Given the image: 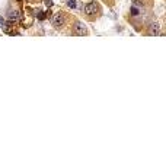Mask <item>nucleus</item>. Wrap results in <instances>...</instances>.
I'll use <instances>...</instances> for the list:
<instances>
[{
  "label": "nucleus",
  "mask_w": 166,
  "mask_h": 146,
  "mask_svg": "<svg viewBox=\"0 0 166 146\" xmlns=\"http://www.w3.org/2000/svg\"><path fill=\"white\" fill-rule=\"evenodd\" d=\"M83 13L86 15L89 19H95L96 16H99L101 13V6L96 2H89L83 6Z\"/></svg>",
  "instance_id": "f257e3e1"
},
{
  "label": "nucleus",
  "mask_w": 166,
  "mask_h": 146,
  "mask_svg": "<svg viewBox=\"0 0 166 146\" xmlns=\"http://www.w3.org/2000/svg\"><path fill=\"white\" fill-rule=\"evenodd\" d=\"M73 34L77 36H85L87 35V28L83 22H74L73 25Z\"/></svg>",
  "instance_id": "7ed1b4c3"
},
{
  "label": "nucleus",
  "mask_w": 166,
  "mask_h": 146,
  "mask_svg": "<svg viewBox=\"0 0 166 146\" xmlns=\"http://www.w3.org/2000/svg\"><path fill=\"white\" fill-rule=\"evenodd\" d=\"M44 2H45V5H47L48 7L53 6V2H51V0H44Z\"/></svg>",
  "instance_id": "1a4fd4ad"
},
{
  "label": "nucleus",
  "mask_w": 166,
  "mask_h": 146,
  "mask_svg": "<svg viewBox=\"0 0 166 146\" xmlns=\"http://www.w3.org/2000/svg\"><path fill=\"white\" fill-rule=\"evenodd\" d=\"M36 16H38V19H39V21H42V19H45V18H47V16H45V13H44V12H41V10H38V12H36Z\"/></svg>",
  "instance_id": "0eeeda50"
},
{
  "label": "nucleus",
  "mask_w": 166,
  "mask_h": 146,
  "mask_svg": "<svg viewBox=\"0 0 166 146\" xmlns=\"http://www.w3.org/2000/svg\"><path fill=\"white\" fill-rule=\"evenodd\" d=\"M5 18H3V16H0V28H2V26H3V25H5Z\"/></svg>",
  "instance_id": "6e6552de"
},
{
  "label": "nucleus",
  "mask_w": 166,
  "mask_h": 146,
  "mask_svg": "<svg viewBox=\"0 0 166 146\" xmlns=\"http://www.w3.org/2000/svg\"><path fill=\"white\" fill-rule=\"evenodd\" d=\"M9 19H10V22H18L22 19V15L19 10H10L9 12Z\"/></svg>",
  "instance_id": "39448f33"
},
{
  "label": "nucleus",
  "mask_w": 166,
  "mask_h": 146,
  "mask_svg": "<svg viewBox=\"0 0 166 146\" xmlns=\"http://www.w3.org/2000/svg\"><path fill=\"white\" fill-rule=\"evenodd\" d=\"M149 35L152 36H156L160 34V25L158 23V22H153V23H150V26H149V32H147Z\"/></svg>",
  "instance_id": "20e7f679"
},
{
  "label": "nucleus",
  "mask_w": 166,
  "mask_h": 146,
  "mask_svg": "<svg viewBox=\"0 0 166 146\" xmlns=\"http://www.w3.org/2000/svg\"><path fill=\"white\" fill-rule=\"evenodd\" d=\"M67 6L70 7V9H74V7L77 6V0H67Z\"/></svg>",
  "instance_id": "423d86ee"
},
{
  "label": "nucleus",
  "mask_w": 166,
  "mask_h": 146,
  "mask_svg": "<svg viewBox=\"0 0 166 146\" xmlns=\"http://www.w3.org/2000/svg\"><path fill=\"white\" fill-rule=\"evenodd\" d=\"M66 21H67V16H66V13H63V12H58V13H56L54 16H53V26L54 28H57V29H60V28H63L64 26V23H66Z\"/></svg>",
  "instance_id": "f03ea898"
},
{
  "label": "nucleus",
  "mask_w": 166,
  "mask_h": 146,
  "mask_svg": "<svg viewBox=\"0 0 166 146\" xmlns=\"http://www.w3.org/2000/svg\"><path fill=\"white\" fill-rule=\"evenodd\" d=\"M131 13H133V15H137L138 13L137 9H136V7H133V9H131Z\"/></svg>",
  "instance_id": "9d476101"
}]
</instances>
